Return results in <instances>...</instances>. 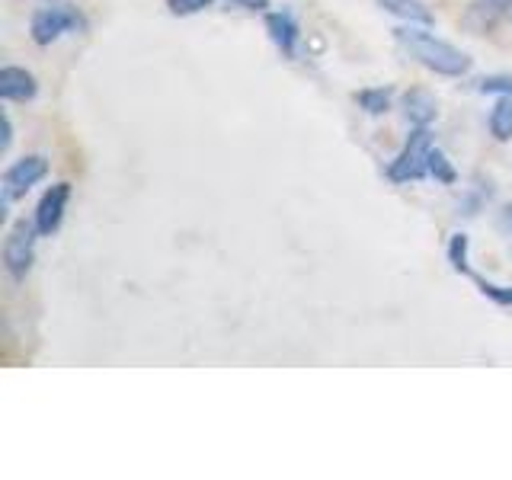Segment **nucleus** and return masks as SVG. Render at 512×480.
<instances>
[{
    "instance_id": "obj_11",
    "label": "nucleus",
    "mask_w": 512,
    "mask_h": 480,
    "mask_svg": "<svg viewBox=\"0 0 512 480\" xmlns=\"http://www.w3.org/2000/svg\"><path fill=\"white\" fill-rule=\"evenodd\" d=\"M490 135L496 141H509L512 138V96H503L500 103L490 112Z\"/></svg>"
},
{
    "instance_id": "obj_2",
    "label": "nucleus",
    "mask_w": 512,
    "mask_h": 480,
    "mask_svg": "<svg viewBox=\"0 0 512 480\" xmlns=\"http://www.w3.org/2000/svg\"><path fill=\"white\" fill-rule=\"evenodd\" d=\"M429 154H432V132L429 125H416L404 151H400L391 167H388V176L394 183H410V180H423V176L429 173Z\"/></svg>"
},
{
    "instance_id": "obj_10",
    "label": "nucleus",
    "mask_w": 512,
    "mask_h": 480,
    "mask_svg": "<svg viewBox=\"0 0 512 480\" xmlns=\"http://www.w3.org/2000/svg\"><path fill=\"white\" fill-rule=\"evenodd\" d=\"M378 4L410 26H432V13L426 10V4H420V0H378Z\"/></svg>"
},
{
    "instance_id": "obj_6",
    "label": "nucleus",
    "mask_w": 512,
    "mask_h": 480,
    "mask_svg": "<svg viewBox=\"0 0 512 480\" xmlns=\"http://www.w3.org/2000/svg\"><path fill=\"white\" fill-rule=\"evenodd\" d=\"M68 202H71V186L68 183H55L45 189V196L36 205V228L42 237H52L61 228V218L68 212Z\"/></svg>"
},
{
    "instance_id": "obj_8",
    "label": "nucleus",
    "mask_w": 512,
    "mask_h": 480,
    "mask_svg": "<svg viewBox=\"0 0 512 480\" xmlns=\"http://www.w3.org/2000/svg\"><path fill=\"white\" fill-rule=\"evenodd\" d=\"M266 29L269 39L276 42V48L285 58L298 55V23L288 13H266Z\"/></svg>"
},
{
    "instance_id": "obj_12",
    "label": "nucleus",
    "mask_w": 512,
    "mask_h": 480,
    "mask_svg": "<svg viewBox=\"0 0 512 480\" xmlns=\"http://www.w3.org/2000/svg\"><path fill=\"white\" fill-rule=\"evenodd\" d=\"M356 100L368 116H381V112H388V106H391V93L388 90H362V93H356Z\"/></svg>"
},
{
    "instance_id": "obj_5",
    "label": "nucleus",
    "mask_w": 512,
    "mask_h": 480,
    "mask_svg": "<svg viewBox=\"0 0 512 480\" xmlns=\"http://www.w3.org/2000/svg\"><path fill=\"white\" fill-rule=\"evenodd\" d=\"M80 26V16L71 7H45L32 16V39L36 45H52L64 32H74Z\"/></svg>"
},
{
    "instance_id": "obj_15",
    "label": "nucleus",
    "mask_w": 512,
    "mask_h": 480,
    "mask_svg": "<svg viewBox=\"0 0 512 480\" xmlns=\"http://www.w3.org/2000/svg\"><path fill=\"white\" fill-rule=\"evenodd\" d=\"M474 282H477V288H480V295H487L490 301L503 304V308H509V304H512V288H506V285H493V282L480 279V276H474Z\"/></svg>"
},
{
    "instance_id": "obj_13",
    "label": "nucleus",
    "mask_w": 512,
    "mask_h": 480,
    "mask_svg": "<svg viewBox=\"0 0 512 480\" xmlns=\"http://www.w3.org/2000/svg\"><path fill=\"white\" fill-rule=\"evenodd\" d=\"M448 263H452L455 272H471V266H468V237H464V234H452V240H448Z\"/></svg>"
},
{
    "instance_id": "obj_7",
    "label": "nucleus",
    "mask_w": 512,
    "mask_h": 480,
    "mask_svg": "<svg viewBox=\"0 0 512 480\" xmlns=\"http://www.w3.org/2000/svg\"><path fill=\"white\" fill-rule=\"evenodd\" d=\"M36 93H39V84H36V77H32L26 68H13V64L0 68V96H4V100L26 103Z\"/></svg>"
},
{
    "instance_id": "obj_21",
    "label": "nucleus",
    "mask_w": 512,
    "mask_h": 480,
    "mask_svg": "<svg viewBox=\"0 0 512 480\" xmlns=\"http://www.w3.org/2000/svg\"><path fill=\"white\" fill-rule=\"evenodd\" d=\"M503 228L512 234V205H506V208H503Z\"/></svg>"
},
{
    "instance_id": "obj_17",
    "label": "nucleus",
    "mask_w": 512,
    "mask_h": 480,
    "mask_svg": "<svg viewBox=\"0 0 512 480\" xmlns=\"http://www.w3.org/2000/svg\"><path fill=\"white\" fill-rule=\"evenodd\" d=\"M212 0H167V7H170V13H176V16H189V13H199V10H205Z\"/></svg>"
},
{
    "instance_id": "obj_18",
    "label": "nucleus",
    "mask_w": 512,
    "mask_h": 480,
    "mask_svg": "<svg viewBox=\"0 0 512 480\" xmlns=\"http://www.w3.org/2000/svg\"><path fill=\"white\" fill-rule=\"evenodd\" d=\"M477 10H487L490 16L496 13H512V0H477Z\"/></svg>"
},
{
    "instance_id": "obj_14",
    "label": "nucleus",
    "mask_w": 512,
    "mask_h": 480,
    "mask_svg": "<svg viewBox=\"0 0 512 480\" xmlns=\"http://www.w3.org/2000/svg\"><path fill=\"white\" fill-rule=\"evenodd\" d=\"M429 173L436 176V180H439L442 186H452V183L458 180V173H455V167H452V160H448L442 151H432V154H429Z\"/></svg>"
},
{
    "instance_id": "obj_9",
    "label": "nucleus",
    "mask_w": 512,
    "mask_h": 480,
    "mask_svg": "<svg viewBox=\"0 0 512 480\" xmlns=\"http://www.w3.org/2000/svg\"><path fill=\"white\" fill-rule=\"evenodd\" d=\"M404 112H407V119L410 125H429L432 119H436V96L426 93V90H410L404 96Z\"/></svg>"
},
{
    "instance_id": "obj_1",
    "label": "nucleus",
    "mask_w": 512,
    "mask_h": 480,
    "mask_svg": "<svg viewBox=\"0 0 512 480\" xmlns=\"http://www.w3.org/2000/svg\"><path fill=\"white\" fill-rule=\"evenodd\" d=\"M397 42L407 48L410 58H416L423 68L436 71L442 77H464L471 71V58L464 55L461 48H455L445 39H436L426 29H416V26L397 29Z\"/></svg>"
},
{
    "instance_id": "obj_20",
    "label": "nucleus",
    "mask_w": 512,
    "mask_h": 480,
    "mask_svg": "<svg viewBox=\"0 0 512 480\" xmlns=\"http://www.w3.org/2000/svg\"><path fill=\"white\" fill-rule=\"evenodd\" d=\"M10 141H13V122L4 116V138H0V151H7V148H10Z\"/></svg>"
},
{
    "instance_id": "obj_19",
    "label": "nucleus",
    "mask_w": 512,
    "mask_h": 480,
    "mask_svg": "<svg viewBox=\"0 0 512 480\" xmlns=\"http://www.w3.org/2000/svg\"><path fill=\"white\" fill-rule=\"evenodd\" d=\"M228 4L244 7V10H266V7H269V0H228Z\"/></svg>"
},
{
    "instance_id": "obj_16",
    "label": "nucleus",
    "mask_w": 512,
    "mask_h": 480,
    "mask_svg": "<svg viewBox=\"0 0 512 480\" xmlns=\"http://www.w3.org/2000/svg\"><path fill=\"white\" fill-rule=\"evenodd\" d=\"M477 90H480V93H500V96H512V77H506V74H490V77H480V80H477Z\"/></svg>"
},
{
    "instance_id": "obj_3",
    "label": "nucleus",
    "mask_w": 512,
    "mask_h": 480,
    "mask_svg": "<svg viewBox=\"0 0 512 480\" xmlns=\"http://www.w3.org/2000/svg\"><path fill=\"white\" fill-rule=\"evenodd\" d=\"M36 237L39 228L36 221H16L13 231L4 240V266L13 279H23L26 272L32 269V260H36Z\"/></svg>"
},
{
    "instance_id": "obj_4",
    "label": "nucleus",
    "mask_w": 512,
    "mask_h": 480,
    "mask_svg": "<svg viewBox=\"0 0 512 480\" xmlns=\"http://www.w3.org/2000/svg\"><path fill=\"white\" fill-rule=\"evenodd\" d=\"M45 176H48V160L42 154H26L20 160H13L4 173V202L23 199L32 186L45 180Z\"/></svg>"
}]
</instances>
